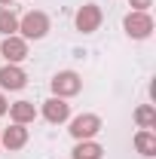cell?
Wrapping results in <instances>:
<instances>
[{
    "instance_id": "cell-17",
    "label": "cell",
    "mask_w": 156,
    "mask_h": 159,
    "mask_svg": "<svg viewBox=\"0 0 156 159\" xmlns=\"http://www.w3.org/2000/svg\"><path fill=\"white\" fill-rule=\"evenodd\" d=\"M0 3H6V6H9V3H12V0H0Z\"/></svg>"
},
{
    "instance_id": "cell-13",
    "label": "cell",
    "mask_w": 156,
    "mask_h": 159,
    "mask_svg": "<svg viewBox=\"0 0 156 159\" xmlns=\"http://www.w3.org/2000/svg\"><path fill=\"white\" fill-rule=\"evenodd\" d=\"M135 119H138L141 129H153V125H156V110L150 107V104H144V107L135 110Z\"/></svg>"
},
{
    "instance_id": "cell-12",
    "label": "cell",
    "mask_w": 156,
    "mask_h": 159,
    "mask_svg": "<svg viewBox=\"0 0 156 159\" xmlns=\"http://www.w3.org/2000/svg\"><path fill=\"white\" fill-rule=\"evenodd\" d=\"M12 119H16L19 125L31 122V119H34V104H31V101H19V104H12Z\"/></svg>"
},
{
    "instance_id": "cell-3",
    "label": "cell",
    "mask_w": 156,
    "mask_h": 159,
    "mask_svg": "<svg viewBox=\"0 0 156 159\" xmlns=\"http://www.w3.org/2000/svg\"><path fill=\"white\" fill-rule=\"evenodd\" d=\"M98 25H101V9H98L95 3L80 6V12H77V31L92 34V31H98Z\"/></svg>"
},
{
    "instance_id": "cell-8",
    "label": "cell",
    "mask_w": 156,
    "mask_h": 159,
    "mask_svg": "<svg viewBox=\"0 0 156 159\" xmlns=\"http://www.w3.org/2000/svg\"><path fill=\"white\" fill-rule=\"evenodd\" d=\"M25 141H28V129H21L19 122H16L12 129H6V132H3L0 144H6L9 150H19V147H25Z\"/></svg>"
},
{
    "instance_id": "cell-15",
    "label": "cell",
    "mask_w": 156,
    "mask_h": 159,
    "mask_svg": "<svg viewBox=\"0 0 156 159\" xmlns=\"http://www.w3.org/2000/svg\"><path fill=\"white\" fill-rule=\"evenodd\" d=\"M150 3H153V0H132V6H135L138 12H144V9H147Z\"/></svg>"
},
{
    "instance_id": "cell-4",
    "label": "cell",
    "mask_w": 156,
    "mask_h": 159,
    "mask_svg": "<svg viewBox=\"0 0 156 159\" xmlns=\"http://www.w3.org/2000/svg\"><path fill=\"white\" fill-rule=\"evenodd\" d=\"M21 31H25V37L40 40L46 31H49V19H46L43 12H28V16L21 19Z\"/></svg>"
},
{
    "instance_id": "cell-9",
    "label": "cell",
    "mask_w": 156,
    "mask_h": 159,
    "mask_svg": "<svg viewBox=\"0 0 156 159\" xmlns=\"http://www.w3.org/2000/svg\"><path fill=\"white\" fill-rule=\"evenodd\" d=\"M3 55L9 61H21L28 55V46H25V40L21 37H6L3 40Z\"/></svg>"
},
{
    "instance_id": "cell-10",
    "label": "cell",
    "mask_w": 156,
    "mask_h": 159,
    "mask_svg": "<svg viewBox=\"0 0 156 159\" xmlns=\"http://www.w3.org/2000/svg\"><path fill=\"white\" fill-rule=\"evenodd\" d=\"M135 147L138 153H144V156H156V138L150 129H144V132H138L135 135Z\"/></svg>"
},
{
    "instance_id": "cell-2",
    "label": "cell",
    "mask_w": 156,
    "mask_h": 159,
    "mask_svg": "<svg viewBox=\"0 0 156 159\" xmlns=\"http://www.w3.org/2000/svg\"><path fill=\"white\" fill-rule=\"evenodd\" d=\"M98 129H101V119H98L95 113H83V116H77L74 122H71V135H74L77 141L92 138Z\"/></svg>"
},
{
    "instance_id": "cell-11",
    "label": "cell",
    "mask_w": 156,
    "mask_h": 159,
    "mask_svg": "<svg viewBox=\"0 0 156 159\" xmlns=\"http://www.w3.org/2000/svg\"><path fill=\"white\" fill-rule=\"evenodd\" d=\"M101 147L92 144V141H80L77 147H74V159H101Z\"/></svg>"
},
{
    "instance_id": "cell-14",
    "label": "cell",
    "mask_w": 156,
    "mask_h": 159,
    "mask_svg": "<svg viewBox=\"0 0 156 159\" xmlns=\"http://www.w3.org/2000/svg\"><path fill=\"white\" fill-rule=\"evenodd\" d=\"M0 31H3L6 37H12V31H19V19H16L9 9H3V12H0Z\"/></svg>"
},
{
    "instance_id": "cell-16",
    "label": "cell",
    "mask_w": 156,
    "mask_h": 159,
    "mask_svg": "<svg viewBox=\"0 0 156 159\" xmlns=\"http://www.w3.org/2000/svg\"><path fill=\"white\" fill-rule=\"evenodd\" d=\"M0 113H6V101H3V95H0Z\"/></svg>"
},
{
    "instance_id": "cell-6",
    "label": "cell",
    "mask_w": 156,
    "mask_h": 159,
    "mask_svg": "<svg viewBox=\"0 0 156 159\" xmlns=\"http://www.w3.org/2000/svg\"><path fill=\"white\" fill-rule=\"evenodd\" d=\"M43 116L49 119V122H64V119L71 116V107H67L61 98H49L46 104H43Z\"/></svg>"
},
{
    "instance_id": "cell-5",
    "label": "cell",
    "mask_w": 156,
    "mask_h": 159,
    "mask_svg": "<svg viewBox=\"0 0 156 159\" xmlns=\"http://www.w3.org/2000/svg\"><path fill=\"white\" fill-rule=\"evenodd\" d=\"M80 77L74 74V70H61V74H55V80H52V89H55V95H77L80 92Z\"/></svg>"
},
{
    "instance_id": "cell-7",
    "label": "cell",
    "mask_w": 156,
    "mask_h": 159,
    "mask_svg": "<svg viewBox=\"0 0 156 159\" xmlns=\"http://www.w3.org/2000/svg\"><path fill=\"white\" fill-rule=\"evenodd\" d=\"M0 86L3 89H21L25 86V70H19L16 64H6L0 70Z\"/></svg>"
},
{
    "instance_id": "cell-1",
    "label": "cell",
    "mask_w": 156,
    "mask_h": 159,
    "mask_svg": "<svg viewBox=\"0 0 156 159\" xmlns=\"http://www.w3.org/2000/svg\"><path fill=\"white\" fill-rule=\"evenodd\" d=\"M126 31H129V37L144 40V37H150V31H153V19L147 12H129L126 16Z\"/></svg>"
}]
</instances>
